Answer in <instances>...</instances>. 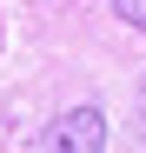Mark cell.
<instances>
[{"mask_svg":"<svg viewBox=\"0 0 146 153\" xmlns=\"http://www.w3.org/2000/svg\"><path fill=\"white\" fill-rule=\"evenodd\" d=\"M40 153H106V113L100 107H66L60 120L40 126Z\"/></svg>","mask_w":146,"mask_h":153,"instance_id":"6da1fadb","label":"cell"},{"mask_svg":"<svg viewBox=\"0 0 146 153\" xmlns=\"http://www.w3.org/2000/svg\"><path fill=\"white\" fill-rule=\"evenodd\" d=\"M113 13L126 20V27H139V33H146V0H113Z\"/></svg>","mask_w":146,"mask_h":153,"instance_id":"7a4b0ae2","label":"cell"},{"mask_svg":"<svg viewBox=\"0 0 146 153\" xmlns=\"http://www.w3.org/2000/svg\"><path fill=\"white\" fill-rule=\"evenodd\" d=\"M139 113H146V87H139Z\"/></svg>","mask_w":146,"mask_h":153,"instance_id":"3957f363","label":"cell"}]
</instances>
